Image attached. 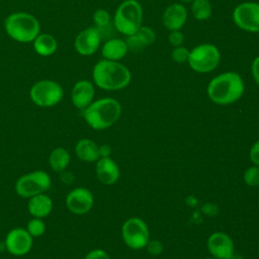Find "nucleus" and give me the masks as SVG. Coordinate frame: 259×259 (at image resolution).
Masks as SVG:
<instances>
[{"instance_id":"39448f33","label":"nucleus","mask_w":259,"mask_h":259,"mask_svg":"<svg viewBox=\"0 0 259 259\" xmlns=\"http://www.w3.org/2000/svg\"><path fill=\"white\" fill-rule=\"evenodd\" d=\"M143 7L138 0H123L114 12L113 27L125 36L132 35L143 25Z\"/></svg>"},{"instance_id":"9b49d317","label":"nucleus","mask_w":259,"mask_h":259,"mask_svg":"<svg viewBox=\"0 0 259 259\" xmlns=\"http://www.w3.org/2000/svg\"><path fill=\"white\" fill-rule=\"evenodd\" d=\"M5 248L13 256L27 254L33 245V239L23 228H14L8 232L5 238Z\"/></svg>"},{"instance_id":"4be33fe9","label":"nucleus","mask_w":259,"mask_h":259,"mask_svg":"<svg viewBox=\"0 0 259 259\" xmlns=\"http://www.w3.org/2000/svg\"><path fill=\"white\" fill-rule=\"evenodd\" d=\"M35 53L41 57H49L56 53L58 49V41L56 37L50 33H38L32 41Z\"/></svg>"},{"instance_id":"1a4fd4ad","label":"nucleus","mask_w":259,"mask_h":259,"mask_svg":"<svg viewBox=\"0 0 259 259\" xmlns=\"http://www.w3.org/2000/svg\"><path fill=\"white\" fill-rule=\"evenodd\" d=\"M121 237L127 247L133 250H141L146 248L150 241V231L142 219L130 218L121 227Z\"/></svg>"},{"instance_id":"f8f14e48","label":"nucleus","mask_w":259,"mask_h":259,"mask_svg":"<svg viewBox=\"0 0 259 259\" xmlns=\"http://www.w3.org/2000/svg\"><path fill=\"white\" fill-rule=\"evenodd\" d=\"M101 33L96 26H89L81 30L75 37L74 47L81 56H91L97 52L101 44Z\"/></svg>"},{"instance_id":"7c9ffc66","label":"nucleus","mask_w":259,"mask_h":259,"mask_svg":"<svg viewBox=\"0 0 259 259\" xmlns=\"http://www.w3.org/2000/svg\"><path fill=\"white\" fill-rule=\"evenodd\" d=\"M84 259H111L107 252L102 249H93L88 252Z\"/></svg>"},{"instance_id":"dca6fc26","label":"nucleus","mask_w":259,"mask_h":259,"mask_svg":"<svg viewBox=\"0 0 259 259\" xmlns=\"http://www.w3.org/2000/svg\"><path fill=\"white\" fill-rule=\"evenodd\" d=\"M95 87L91 81L79 80L77 81L71 91V101L78 109H85L94 100Z\"/></svg>"},{"instance_id":"473e14b6","label":"nucleus","mask_w":259,"mask_h":259,"mask_svg":"<svg viewBox=\"0 0 259 259\" xmlns=\"http://www.w3.org/2000/svg\"><path fill=\"white\" fill-rule=\"evenodd\" d=\"M249 156H250L251 162L254 165L259 166V140L252 145V147L250 149Z\"/></svg>"},{"instance_id":"b1692460","label":"nucleus","mask_w":259,"mask_h":259,"mask_svg":"<svg viewBox=\"0 0 259 259\" xmlns=\"http://www.w3.org/2000/svg\"><path fill=\"white\" fill-rule=\"evenodd\" d=\"M190 11L194 19L205 21L212 14V5L209 0H192L190 3Z\"/></svg>"},{"instance_id":"c85d7f7f","label":"nucleus","mask_w":259,"mask_h":259,"mask_svg":"<svg viewBox=\"0 0 259 259\" xmlns=\"http://www.w3.org/2000/svg\"><path fill=\"white\" fill-rule=\"evenodd\" d=\"M168 41L173 48L182 46L183 41H184L183 32L181 30H171V31H169Z\"/></svg>"},{"instance_id":"2f4dec72","label":"nucleus","mask_w":259,"mask_h":259,"mask_svg":"<svg viewBox=\"0 0 259 259\" xmlns=\"http://www.w3.org/2000/svg\"><path fill=\"white\" fill-rule=\"evenodd\" d=\"M250 71H251V76H252L254 82L259 87V56H257L253 59V61L251 63Z\"/></svg>"},{"instance_id":"423d86ee","label":"nucleus","mask_w":259,"mask_h":259,"mask_svg":"<svg viewBox=\"0 0 259 259\" xmlns=\"http://www.w3.org/2000/svg\"><path fill=\"white\" fill-rule=\"evenodd\" d=\"M221 63V52L212 44L203 42L195 46L189 51L187 64L189 68L199 74L210 73Z\"/></svg>"},{"instance_id":"393cba45","label":"nucleus","mask_w":259,"mask_h":259,"mask_svg":"<svg viewBox=\"0 0 259 259\" xmlns=\"http://www.w3.org/2000/svg\"><path fill=\"white\" fill-rule=\"evenodd\" d=\"M93 22L98 29L107 28L111 24V15L106 9H96L93 13Z\"/></svg>"},{"instance_id":"a211bd4d","label":"nucleus","mask_w":259,"mask_h":259,"mask_svg":"<svg viewBox=\"0 0 259 259\" xmlns=\"http://www.w3.org/2000/svg\"><path fill=\"white\" fill-rule=\"evenodd\" d=\"M156 38L157 35L153 28L147 25H142L136 33L125 36V42L128 51L138 53L143 51L146 47L153 45Z\"/></svg>"},{"instance_id":"aec40b11","label":"nucleus","mask_w":259,"mask_h":259,"mask_svg":"<svg viewBox=\"0 0 259 259\" xmlns=\"http://www.w3.org/2000/svg\"><path fill=\"white\" fill-rule=\"evenodd\" d=\"M53 200L46 193L34 195L28 199L27 209L32 218L44 219L48 217L53 209Z\"/></svg>"},{"instance_id":"bb28decb","label":"nucleus","mask_w":259,"mask_h":259,"mask_svg":"<svg viewBox=\"0 0 259 259\" xmlns=\"http://www.w3.org/2000/svg\"><path fill=\"white\" fill-rule=\"evenodd\" d=\"M243 179L246 185L255 187L259 186V166H251L249 167L243 175Z\"/></svg>"},{"instance_id":"f03ea898","label":"nucleus","mask_w":259,"mask_h":259,"mask_svg":"<svg viewBox=\"0 0 259 259\" xmlns=\"http://www.w3.org/2000/svg\"><path fill=\"white\" fill-rule=\"evenodd\" d=\"M94 85L106 91H116L125 88L132 80L127 67L120 62L100 60L92 69Z\"/></svg>"},{"instance_id":"4468645a","label":"nucleus","mask_w":259,"mask_h":259,"mask_svg":"<svg viewBox=\"0 0 259 259\" xmlns=\"http://www.w3.org/2000/svg\"><path fill=\"white\" fill-rule=\"evenodd\" d=\"M208 252L217 259H232L235 246L232 238L223 232L212 233L206 242Z\"/></svg>"},{"instance_id":"f704fd0d","label":"nucleus","mask_w":259,"mask_h":259,"mask_svg":"<svg viewBox=\"0 0 259 259\" xmlns=\"http://www.w3.org/2000/svg\"><path fill=\"white\" fill-rule=\"evenodd\" d=\"M191 1H192V0H179V2L182 3V4H183V3H191Z\"/></svg>"},{"instance_id":"9d476101","label":"nucleus","mask_w":259,"mask_h":259,"mask_svg":"<svg viewBox=\"0 0 259 259\" xmlns=\"http://www.w3.org/2000/svg\"><path fill=\"white\" fill-rule=\"evenodd\" d=\"M237 27L247 32H259V3L245 1L238 4L232 13Z\"/></svg>"},{"instance_id":"412c9836","label":"nucleus","mask_w":259,"mask_h":259,"mask_svg":"<svg viewBox=\"0 0 259 259\" xmlns=\"http://www.w3.org/2000/svg\"><path fill=\"white\" fill-rule=\"evenodd\" d=\"M76 156L84 162H96L99 158V146L91 139H81L75 146Z\"/></svg>"},{"instance_id":"2eb2a0df","label":"nucleus","mask_w":259,"mask_h":259,"mask_svg":"<svg viewBox=\"0 0 259 259\" xmlns=\"http://www.w3.org/2000/svg\"><path fill=\"white\" fill-rule=\"evenodd\" d=\"M188 17V12L186 7L180 3H172L166 7L162 15V23L164 27L171 30H181L185 25Z\"/></svg>"},{"instance_id":"5701e85b","label":"nucleus","mask_w":259,"mask_h":259,"mask_svg":"<svg viewBox=\"0 0 259 259\" xmlns=\"http://www.w3.org/2000/svg\"><path fill=\"white\" fill-rule=\"evenodd\" d=\"M70 154L63 147L55 148L49 157V163L51 168L56 172L64 171L70 164Z\"/></svg>"},{"instance_id":"6e6552de","label":"nucleus","mask_w":259,"mask_h":259,"mask_svg":"<svg viewBox=\"0 0 259 259\" xmlns=\"http://www.w3.org/2000/svg\"><path fill=\"white\" fill-rule=\"evenodd\" d=\"M64 96L61 84L55 80L44 79L35 82L30 90V100L39 107H52L57 105Z\"/></svg>"},{"instance_id":"c756f323","label":"nucleus","mask_w":259,"mask_h":259,"mask_svg":"<svg viewBox=\"0 0 259 259\" xmlns=\"http://www.w3.org/2000/svg\"><path fill=\"white\" fill-rule=\"evenodd\" d=\"M148 252L154 256L160 255L163 251V245L158 240H150L146 246Z\"/></svg>"},{"instance_id":"6ab92c4d","label":"nucleus","mask_w":259,"mask_h":259,"mask_svg":"<svg viewBox=\"0 0 259 259\" xmlns=\"http://www.w3.org/2000/svg\"><path fill=\"white\" fill-rule=\"evenodd\" d=\"M128 49L125 39L110 37L101 47V56L104 60L119 62L127 54Z\"/></svg>"},{"instance_id":"0eeeda50","label":"nucleus","mask_w":259,"mask_h":259,"mask_svg":"<svg viewBox=\"0 0 259 259\" xmlns=\"http://www.w3.org/2000/svg\"><path fill=\"white\" fill-rule=\"evenodd\" d=\"M52 185L50 175L44 170H35L20 176L15 182V192L23 198L46 193Z\"/></svg>"},{"instance_id":"f3484780","label":"nucleus","mask_w":259,"mask_h":259,"mask_svg":"<svg viewBox=\"0 0 259 259\" xmlns=\"http://www.w3.org/2000/svg\"><path fill=\"white\" fill-rule=\"evenodd\" d=\"M95 172L97 179L104 185L114 184L120 175L119 167L110 157H102L96 161Z\"/></svg>"},{"instance_id":"c9c22d12","label":"nucleus","mask_w":259,"mask_h":259,"mask_svg":"<svg viewBox=\"0 0 259 259\" xmlns=\"http://www.w3.org/2000/svg\"><path fill=\"white\" fill-rule=\"evenodd\" d=\"M205 259H217V258H213V257H212V258H205Z\"/></svg>"},{"instance_id":"ddd939ff","label":"nucleus","mask_w":259,"mask_h":259,"mask_svg":"<svg viewBox=\"0 0 259 259\" xmlns=\"http://www.w3.org/2000/svg\"><path fill=\"white\" fill-rule=\"evenodd\" d=\"M94 197L92 192L85 187H76L66 196L67 208L74 214H85L93 206Z\"/></svg>"},{"instance_id":"72a5a7b5","label":"nucleus","mask_w":259,"mask_h":259,"mask_svg":"<svg viewBox=\"0 0 259 259\" xmlns=\"http://www.w3.org/2000/svg\"><path fill=\"white\" fill-rule=\"evenodd\" d=\"M111 148L108 145H101L99 146V155L100 158L102 157H110Z\"/></svg>"},{"instance_id":"a878e982","label":"nucleus","mask_w":259,"mask_h":259,"mask_svg":"<svg viewBox=\"0 0 259 259\" xmlns=\"http://www.w3.org/2000/svg\"><path fill=\"white\" fill-rule=\"evenodd\" d=\"M26 231L29 233V235L32 238L40 237L46 232V225L42 221V219L38 218H32L26 226Z\"/></svg>"},{"instance_id":"f257e3e1","label":"nucleus","mask_w":259,"mask_h":259,"mask_svg":"<svg viewBox=\"0 0 259 259\" xmlns=\"http://www.w3.org/2000/svg\"><path fill=\"white\" fill-rule=\"evenodd\" d=\"M245 83L237 72L227 71L214 76L207 84L208 98L218 105L237 102L244 94Z\"/></svg>"},{"instance_id":"7ed1b4c3","label":"nucleus","mask_w":259,"mask_h":259,"mask_svg":"<svg viewBox=\"0 0 259 259\" xmlns=\"http://www.w3.org/2000/svg\"><path fill=\"white\" fill-rule=\"evenodd\" d=\"M121 114L120 103L112 97L93 100L85 109L83 117L87 124L96 131H102L113 125Z\"/></svg>"},{"instance_id":"20e7f679","label":"nucleus","mask_w":259,"mask_h":259,"mask_svg":"<svg viewBox=\"0 0 259 259\" xmlns=\"http://www.w3.org/2000/svg\"><path fill=\"white\" fill-rule=\"evenodd\" d=\"M4 29L7 35L21 44L32 42L40 32L37 18L27 12H13L4 20Z\"/></svg>"},{"instance_id":"cd10ccee","label":"nucleus","mask_w":259,"mask_h":259,"mask_svg":"<svg viewBox=\"0 0 259 259\" xmlns=\"http://www.w3.org/2000/svg\"><path fill=\"white\" fill-rule=\"evenodd\" d=\"M188 56H189V50L184 46L175 47L171 52V59L173 62L177 64L187 63Z\"/></svg>"}]
</instances>
